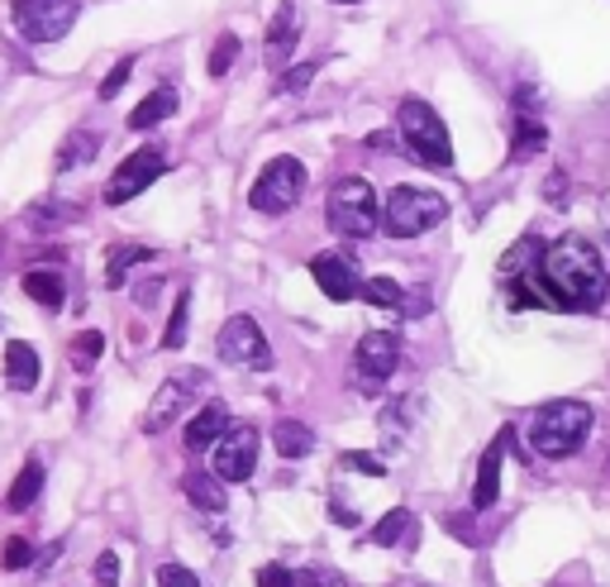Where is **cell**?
I'll list each match as a JSON object with an SVG mask.
<instances>
[{"instance_id":"2e32d148","label":"cell","mask_w":610,"mask_h":587,"mask_svg":"<svg viewBox=\"0 0 610 587\" xmlns=\"http://www.w3.org/2000/svg\"><path fill=\"white\" fill-rule=\"evenodd\" d=\"M296 34H301V24H296V0H282L277 14H272V24H268V63H272V67H282L286 57H292Z\"/></svg>"},{"instance_id":"d590c367","label":"cell","mask_w":610,"mask_h":587,"mask_svg":"<svg viewBox=\"0 0 610 587\" xmlns=\"http://www.w3.org/2000/svg\"><path fill=\"white\" fill-rule=\"evenodd\" d=\"M344 468H353V472H368V478H382V472H386V464H382V458H372V454H344Z\"/></svg>"},{"instance_id":"30bf717a","label":"cell","mask_w":610,"mask_h":587,"mask_svg":"<svg viewBox=\"0 0 610 587\" xmlns=\"http://www.w3.org/2000/svg\"><path fill=\"white\" fill-rule=\"evenodd\" d=\"M167 172V153L157 149V143H143L139 153H129L120 167H115V177L106 182V200L110 206H124V200H134L139 192H149V186Z\"/></svg>"},{"instance_id":"f1b7e54d","label":"cell","mask_w":610,"mask_h":587,"mask_svg":"<svg viewBox=\"0 0 610 587\" xmlns=\"http://www.w3.org/2000/svg\"><path fill=\"white\" fill-rule=\"evenodd\" d=\"M186 311H192V296H177V306H172V320H167V335H163V349H182L186 339Z\"/></svg>"},{"instance_id":"5b68a950","label":"cell","mask_w":610,"mask_h":587,"mask_svg":"<svg viewBox=\"0 0 610 587\" xmlns=\"http://www.w3.org/2000/svg\"><path fill=\"white\" fill-rule=\"evenodd\" d=\"M329 229L334 235H344V239H372L377 235V225H382V206H377V192L362 177H344V182H334V192H329Z\"/></svg>"},{"instance_id":"4fadbf2b","label":"cell","mask_w":610,"mask_h":587,"mask_svg":"<svg viewBox=\"0 0 610 587\" xmlns=\"http://www.w3.org/2000/svg\"><path fill=\"white\" fill-rule=\"evenodd\" d=\"M196 382H200V378H192V382H186V378H172V382L157 387L153 406L143 411V421H139L143 435H163V430L177 421V411L186 406V401H192V387H196Z\"/></svg>"},{"instance_id":"8d00e7d4","label":"cell","mask_w":610,"mask_h":587,"mask_svg":"<svg viewBox=\"0 0 610 587\" xmlns=\"http://www.w3.org/2000/svg\"><path fill=\"white\" fill-rule=\"evenodd\" d=\"M258 587H296V573H286L282 564H268L258 573Z\"/></svg>"},{"instance_id":"1f68e13d","label":"cell","mask_w":610,"mask_h":587,"mask_svg":"<svg viewBox=\"0 0 610 587\" xmlns=\"http://www.w3.org/2000/svg\"><path fill=\"white\" fill-rule=\"evenodd\" d=\"M96 587H120V554L115 550L96 558Z\"/></svg>"},{"instance_id":"4dcf8cb0","label":"cell","mask_w":610,"mask_h":587,"mask_svg":"<svg viewBox=\"0 0 610 587\" xmlns=\"http://www.w3.org/2000/svg\"><path fill=\"white\" fill-rule=\"evenodd\" d=\"M157 587H200V578L192 568H182V564H163V568H157Z\"/></svg>"},{"instance_id":"52a82bcc","label":"cell","mask_w":610,"mask_h":587,"mask_svg":"<svg viewBox=\"0 0 610 587\" xmlns=\"http://www.w3.org/2000/svg\"><path fill=\"white\" fill-rule=\"evenodd\" d=\"M77 14H81L77 0H14L10 6V20L29 43H57L77 24Z\"/></svg>"},{"instance_id":"9c48e42d","label":"cell","mask_w":610,"mask_h":587,"mask_svg":"<svg viewBox=\"0 0 610 587\" xmlns=\"http://www.w3.org/2000/svg\"><path fill=\"white\" fill-rule=\"evenodd\" d=\"M401 363V339L391 329H368L353 349V378L362 392H382V382L396 372Z\"/></svg>"},{"instance_id":"484cf974","label":"cell","mask_w":610,"mask_h":587,"mask_svg":"<svg viewBox=\"0 0 610 587\" xmlns=\"http://www.w3.org/2000/svg\"><path fill=\"white\" fill-rule=\"evenodd\" d=\"M358 296L368 301V306H386V311H401V301H405V292L391 278H368Z\"/></svg>"},{"instance_id":"d4e9b609","label":"cell","mask_w":610,"mask_h":587,"mask_svg":"<svg viewBox=\"0 0 610 587\" xmlns=\"http://www.w3.org/2000/svg\"><path fill=\"white\" fill-rule=\"evenodd\" d=\"M39 487H43V468H39V464H24L20 478H14V487L6 492V507H10V511H29V507L39 501Z\"/></svg>"},{"instance_id":"5bb4252c","label":"cell","mask_w":610,"mask_h":587,"mask_svg":"<svg viewBox=\"0 0 610 587\" xmlns=\"http://www.w3.org/2000/svg\"><path fill=\"white\" fill-rule=\"evenodd\" d=\"M505 444H511V430H501V435L487 444L482 464H477V482H472V511H487V507H497V497H501V458H505Z\"/></svg>"},{"instance_id":"ba28073f","label":"cell","mask_w":610,"mask_h":587,"mask_svg":"<svg viewBox=\"0 0 610 587\" xmlns=\"http://www.w3.org/2000/svg\"><path fill=\"white\" fill-rule=\"evenodd\" d=\"M215 349H220L225 363L235 368H253V372H268L272 368V349H268V335L258 329L253 315H229L220 339H215Z\"/></svg>"},{"instance_id":"9a60e30c","label":"cell","mask_w":610,"mask_h":587,"mask_svg":"<svg viewBox=\"0 0 610 587\" xmlns=\"http://www.w3.org/2000/svg\"><path fill=\"white\" fill-rule=\"evenodd\" d=\"M39 372H43V358H39L34 344L10 339V344H6V382L14 387V392H34V387H39Z\"/></svg>"},{"instance_id":"74e56055","label":"cell","mask_w":610,"mask_h":587,"mask_svg":"<svg viewBox=\"0 0 610 587\" xmlns=\"http://www.w3.org/2000/svg\"><path fill=\"white\" fill-rule=\"evenodd\" d=\"M296 587H344L334 573H319V568H305L301 578H296Z\"/></svg>"},{"instance_id":"7c38bea8","label":"cell","mask_w":610,"mask_h":587,"mask_svg":"<svg viewBox=\"0 0 610 587\" xmlns=\"http://www.w3.org/2000/svg\"><path fill=\"white\" fill-rule=\"evenodd\" d=\"M311 278L319 282V292H325L329 301H353L362 292L358 263L348 253H315L311 258Z\"/></svg>"},{"instance_id":"3957f363","label":"cell","mask_w":610,"mask_h":587,"mask_svg":"<svg viewBox=\"0 0 610 587\" xmlns=\"http://www.w3.org/2000/svg\"><path fill=\"white\" fill-rule=\"evenodd\" d=\"M396 129H401V139H405V153L420 157L425 167H448L454 163V143H448V129L439 120V110L429 106V100H401V110H396Z\"/></svg>"},{"instance_id":"d6a6232c","label":"cell","mask_w":610,"mask_h":587,"mask_svg":"<svg viewBox=\"0 0 610 587\" xmlns=\"http://www.w3.org/2000/svg\"><path fill=\"white\" fill-rule=\"evenodd\" d=\"M100 349H106V339H100L96 329H86V335L77 339V354H72V358H77V368H91L100 358Z\"/></svg>"},{"instance_id":"44dd1931","label":"cell","mask_w":610,"mask_h":587,"mask_svg":"<svg viewBox=\"0 0 610 587\" xmlns=\"http://www.w3.org/2000/svg\"><path fill=\"white\" fill-rule=\"evenodd\" d=\"M24 292H29V301H39L43 311H57L67 301V286H63V278L57 272H24Z\"/></svg>"},{"instance_id":"6da1fadb","label":"cell","mask_w":610,"mask_h":587,"mask_svg":"<svg viewBox=\"0 0 610 587\" xmlns=\"http://www.w3.org/2000/svg\"><path fill=\"white\" fill-rule=\"evenodd\" d=\"M534 282H540L548 306H558V311H597L610 292L597 243L582 235H563L548 243L540 253V263H534Z\"/></svg>"},{"instance_id":"7402d4cb","label":"cell","mask_w":610,"mask_h":587,"mask_svg":"<svg viewBox=\"0 0 610 587\" xmlns=\"http://www.w3.org/2000/svg\"><path fill=\"white\" fill-rule=\"evenodd\" d=\"M544 143H548V129L534 120V115H515V139H511V157H515V163L544 153Z\"/></svg>"},{"instance_id":"ac0fdd59","label":"cell","mask_w":610,"mask_h":587,"mask_svg":"<svg viewBox=\"0 0 610 587\" xmlns=\"http://www.w3.org/2000/svg\"><path fill=\"white\" fill-rule=\"evenodd\" d=\"M167 115H177V91H172V86H157V91H149L134 106V115H129V129H153V124H163Z\"/></svg>"},{"instance_id":"4316f807","label":"cell","mask_w":610,"mask_h":587,"mask_svg":"<svg viewBox=\"0 0 610 587\" xmlns=\"http://www.w3.org/2000/svg\"><path fill=\"white\" fill-rule=\"evenodd\" d=\"M405 525H411V511H405V507H396V511H386L382 515V525H372V544H396L401 535H405Z\"/></svg>"},{"instance_id":"8fae6325","label":"cell","mask_w":610,"mask_h":587,"mask_svg":"<svg viewBox=\"0 0 610 587\" xmlns=\"http://www.w3.org/2000/svg\"><path fill=\"white\" fill-rule=\"evenodd\" d=\"M258 464V430L253 425H229L215 439V478L220 482H249Z\"/></svg>"},{"instance_id":"e0dca14e","label":"cell","mask_w":610,"mask_h":587,"mask_svg":"<svg viewBox=\"0 0 610 587\" xmlns=\"http://www.w3.org/2000/svg\"><path fill=\"white\" fill-rule=\"evenodd\" d=\"M225 430H229V411L220 406V401H210V406H200V415H192V425H186V449L192 454L210 449Z\"/></svg>"},{"instance_id":"277c9868","label":"cell","mask_w":610,"mask_h":587,"mask_svg":"<svg viewBox=\"0 0 610 587\" xmlns=\"http://www.w3.org/2000/svg\"><path fill=\"white\" fill-rule=\"evenodd\" d=\"M444 220H448V200L439 192H429V186H396L382 210V229L391 239H420Z\"/></svg>"},{"instance_id":"d6986e66","label":"cell","mask_w":610,"mask_h":587,"mask_svg":"<svg viewBox=\"0 0 610 587\" xmlns=\"http://www.w3.org/2000/svg\"><path fill=\"white\" fill-rule=\"evenodd\" d=\"M153 249H143V243H120V249H110V258H106V282L110 286H124L129 282V272L134 268H143V263H153Z\"/></svg>"},{"instance_id":"f35d334b","label":"cell","mask_w":610,"mask_h":587,"mask_svg":"<svg viewBox=\"0 0 610 587\" xmlns=\"http://www.w3.org/2000/svg\"><path fill=\"white\" fill-rule=\"evenodd\" d=\"M401 311H405V315H425V311H429L425 286H415V296H405V301H401Z\"/></svg>"},{"instance_id":"cb8c5ba5","label":"cell","mask_w":610,"mask_h":587,"mask_svg":"<svg viewBox=\"0 0 610 587\" xmlns=\"http://www.w3.org/2000/svg\"><path fill=\"white\" fill-rule=\"evenodd\" d=\"M100 153V134H91V129H77V134H67L63 139V149H57V167H81V163H91V157Z\"/></svg>"},{"instance_id":"83f0119b","label":"cell","mask_w":610,"mask_h":587,"mask_svg":"<svg viewBox=\"0 0 610 587\" xmlns=\"http://www.w3.org/2000/svg\"><path fill=\"white\" fill-rule=\"evenodd\" d=\"M235 57H239V34H220L215 39V48H210V77H225L229 67H235Z\"/></svg>"},{"instance_id":"836d02e7","label":"cell","mask_w":610,"mask_h":587,"mask_svg":"<svg viewBox=\"0 0 610 587\" xmlns=\"http://www.w3.org/2000/svg\"><path fill=\"white\" fill-rule=\"evenodd\" d=\"M311 77H315V63H301V67H292V72H286V77L277 81V91H282V96L305 91V86H311Z\"/></svg>"},{"instance_id":"f546056e","label":"cell","mask_w":610,"mask_h":587,"mask_svg":"<svg viewBox=\"0 0 610 587\" xmlns=\"http://www.w3.org/2000/svg\"><path fill=\"white\" fill-rule=\"evenodd\" d=\"M0 564H6L10 573L29 568V564H34V544H29V540H20V535H14V540H6V554H0Z\"/></svg>"},{"instance_id":"ab89813d","label":"cell","mask_w":610,"mask_h":587,"mask_svg":"<svg viewBox=\"0 0 610 587\" xmlns=\"http://www.w3.org/2000/svg\"><path fill=\"white\" fill-rule=\"evenodd\" d=\"M334 6H358V0H334Z\"/></svg>"},{"instance_id":"e575fe53","label":"cell","mask_w":610,"mask_h":587,"mask_svg":"<svg viewBox=\"0 0 610 587\" xmlns=\"http://www.w3.org/2000/svg\"><path fill=\"white\" fill-rule=\"evenodd\" d=\"M129 72H134V63H115V67L106 72V81H100V100H115V96H120V86L129 81Z\"/></svg>"},{"instance_id":"8992f818","label":"cell","mask_w":610,"mask_h":587,"mask_svg":"<svg viewBox=\"0 0 610 587\" xmlns=\"http://www.w3.org/2000/svg\"><path fill=\"white\" fill-rule=\"evenodd\" d=\"M305 192V163L292 153H282V157H272V163L258 172V182H253V192H249V206L258 215H286L301 200Z\"/></svg>"},{"instance_id":"ffe728a7","label":"cell","mask_w":610,"mask_h":587,"mask_svg":"<svg viewBox=\"0 0 610 587\" xmlns=\"http://www.w3.org/2000/svg\"><path fill=\"white\" fill-rule=\"evenodd\" d=\"M272 444H277L282 458H305L315 449V430L305 421H277L272 425Z\"/></svg>"},{"instance_id":"603a6c76","label":"cell","mask_w":610,"mask_h":587,"mask_svg":"<svg viewBox=\"0 0 610 587\" xmlns=\"http://www.w3.org/2000/svg\"><path fill=\"white\" fill-rule=\"evenodd\" d=\"M182 492L192 497L200 511H225V501H229L225 497V482L215 478V472H192V478L182 482Z\"/></svg>"},{"instance_id":"7a4b0ae2","label":"cell","mask_w":610,"mask_h":587,"mask_svg":"<svg viewBox=\"0 0 610 587\" xmlns=\"http://www.w3.org/2000/svg\"><path fill=\"white\" fill-rule=\"evenodd\" d=\"M591 425H597V411H591L587 401H548V406H540L530 421V444L544 458H568V454L582 449Z\"/></svg>"}]
</instances>
